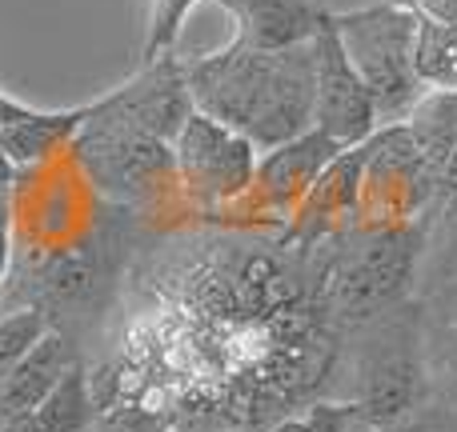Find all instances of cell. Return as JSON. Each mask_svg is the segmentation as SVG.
I'll list each match as a JSON object with an SVG mask.
<instances>
[{"label":"cell","instance_id":"4","mask_svg":"<svg viewBox=\"0 0 457 432\" xmlns=\"http://www.w3.org/2000/svg\"><path fill=\"white\" fill-rule=\"evenodd\" d=\"M309 48H313V128L337 141L341 149L370 141L381 128L378 104L341 48L329 12L321 16V29L313 32Z\"/></svg>","mask_w":457,"mask_h":432},{"label":"cell","instance_id":"20","mask_svg":"<svg viewBox=\"0 0 457 432\" xmlns=\"http://www.w3.org/2000/svg\"><path fill=\"white\" fill-rule=\"evenodd\" d=\"M0 240H8V216H4V200H0Z\"/></svg>","mask_w":457,"mask_h":432},{"label":"cell","instance_id":"9","mask_svg":"<svg viewBox=\"0 0 457 432\" xmlns=\"http://www.w3.org/2000/svg\"><path fill=\"white\" fill-rule=\"evenodd\" d=\"M217 4L237 20V40L257 53L309 45L325 16L317 0H217Z\"/></svg>","mask_w":457,"mask_h":432},{"label":"cell","instance_id":"3","mask_svg":"<svg viewBox=\"0 0 457 432\" xmlns=\"http://www.w3.org/2000/svg\"><path fill=\"white\" fill-rule=\"evenodd\" d=\"M261 149L209 112H189L173 136V176L197 208H221L249 197Z\"/></svg>","mask_w":457,"mask_h":432},{"label":"cell","instance_id":"21","mask_svg":"<svg viewBox=\"0 0 457 432\" xmlns=\"http://www.w3.org/2000/svg\"><path fill=\"white\" fill-rule=\"evenodd\" d=\"M4 268H8V240H0V276H4Z\"/></svg>","mask_w":457,"mask_h":432},{"label":"cell","instance_id":"23","mask_svg":"<svg viewBox=\"0 0 457 432\" xmlns=\"http://www.w3.org/2000/svg\"><path fill=\"white\" fill-rule=\"evenodd\" d=\"M453 96H457V93H453Z\"/></svg>","mask_w":457,"mask_h":432},{"label":"cell","instance_id":"10","mask_svg":"<svg viewBox=\"0 0 457 432\" xmlns=\"http://www.w3.org/2000/svg\"><path fill=\"white\" fill-rule=\"evenodd\" d=\"M69 364H72L69 345H64L56 332H45L40 345L0 380V428L21 420V417H29V412L56 388V380L64 377Z\"/></svg>","mask_w":457,"mask_h":432},{"label":"cell","instance_id":"7","mask_svg":"<svg viewBox=\"0 0 457 432\" xmlns=\"http://www.w3.org/2000/svg\"><path fill=\"white\" fill-rule=\"evenodd\" d=\"M418 260V240L405 228L381 232L341 265L333 281V308L341 316H373L405 292Z\"/></svg>","mask_w":457,"mask_h":432},{"label":"cell","instance_id":"18","mask_svg":"<svg viewBox=\"0 0 457 432\" xmlns=\"http://www.w3.org/2000/svg\"><path fill=\"white\" fill-rule=\"evenodd\" d=\"M410 8H418L421 16L429 20H442V24H457V0H405Z\"/></svg>","mask_w":457,"mask_h":432},{"label":"cell","instance_id":"17","mask_svg":"<svg viewBox=\"0 0 457 432\" xmlns=\"http://www.w3.org/2000/svg\"><path fill=\"white\" fill-rule=\"evenodd\" d=\"M353 417H357L353 404H313V409L281 420L273 432H345Z\"/></svg>","mask_w":457,"mask_h":432},{"label":"cell","instance_id":"11","mask_svg":"<svg viewBox=\"0 0 457 432\" xmlns=\"http://www.w3.org/2000/svg\"><path fill=\"white\" fill-rule=\"evenodd\" d=\"M88 417H93V401H88V377L80 369V361H72L64 369V377L56 380V388L29 412V417L12 420L0 432H85Z\"/></svg>","mask_w":457,"mask_h":432},{"label":"cell","instance_id":"1","mask_svg":"<svg viewBox=\"0 0 457 432\" xmlns=\"http://www.w3.org/2000/svg\"><path fill=\"white\" fill-rule=\"evenodd\" d=\"M193 109L245 133L261 152L313 128V48H257L233 40L221 53L185 64Z\"/></svg>","mask_w":457,"mask_h":432},{"label":"cell","instance_id":"2","mask_svg":"<svg viewBox=\"0 0 457 432\" xmlns=\"http://www.w3.org/2000/svg\"><path fill=\"white\" fill-rule=\"evenodd\" d=\"M345 56L353 61L357 77L373 93L381 125H402L426 88L413 72V32H418V8L405 0H381L370 8L329 12Z\"/></svg>","mask_w":457,"mask_h":432},{"label":"cell","instance_id":"6","mask_svg":"<svg viewBox=\"0 0 457 432\" xmlns=\"http://www.w3.org/2000/svg\"><path fill=\"white\" fill-rule=\"evenodd\" d=\"M88 109L101 120H112L120 128H133V133L173 144V136L181 133V125L193 112V96H189V85H185V64H177V56L145 61V69L129 85H120L117 93H109L104 101L88 104Z\"/></svg>","mask_w":457,"mask_h":432},{"label":"cell","instance_id":"22","mask_svg":"<svg viewBox=\"0 0 457 432\" xmlns=\"http://www.w3.org/2000/svg\"><path fill=\"white\" fill-rule=\"evenodd\" d=\"M450 213H453V216H457V192H453V208H450Z\"/></svg>","mask_w":457,"mask_h":432},{"label":"cell","instance_id":"13","mask_svg":"<svg viewBox=\"0 0 457 432\" xmlns=\"http://www.w3.org/2000/svg\"><path fill=\"white\" fill-rule=\"evenodd\" d=\"M85 125V109L72 112H24L12 125H0V157L12 165H32Z\"/></svg>","mask_w":457,"mask_h":432},{"label":"cell","instance_id":"12","mask_svg":"<svg viewBox=\"0 0 457 432\" xmlns=\"http://www.w3.org/2000/svg\"><path fill=\"white\" fill-rule=\"evenodd\" d=\"M361 176H365L361 144L337 152V160L317 176V184L309 189V197L297 205L301 220H329V216L361 213Z\"/></svg>","mask_w":457,"mask_h":432},{"label":"cell","instance_id":"15","mask_svg":"<svg viewBox=\"0 0 457 432\" xmlns=\"http://www.w3.org/2000/svg\"><path fill=\"white\" fill-rule=\"evenodd\" d=\"M48 332L45 313L37 308H12V313H0V380L40 345V337Z\"/></svg>","mask_w":457,"mask_h":432},{"label":"cell","instance_id":"8","mask_svg":"<svg viewBox=\"0 0 457 432\" xmlns=\"http://www.w3.org/2000/svg\"><path fill=\"white\" fill-rule=\"evenodd\" d=\"M337 152H345L337 141H329L325 133L309 128V133L293 136V141L265 149L257 157V176H253V205L257 208H297L309 197V189L317 184V176L337 160Z\"/></svg>","mask_w":457,"mask_h":432},{"label":"cell","instance_id":"5","mask_svg":"<svg viewBox=\"0 0 457 432\" xmlns=\"http://www.w3.org/2000/svg\"><path fill=\"white\" fill-rule=\"evenodd\" d=\"M77 157L85 160L88 176L112 197H145L153 184L177 181L173 144L93 117L88 104H85V125L77 128Z\"/></svg>","mask_w":457,"mask_h":432},{"label":"cell","instance_id":"19","mask_svg":"<svg viewBox=\"0 0 457 432\" xmlns=\"http://www.w3.org/2000/svg\"><path fill=\"white\" fill-rule=\"evenodd\" d=\"M345 432H381V425H373L370 417H361V412H357V417L345 425Z\"/></svg>","mask_w":457,"mask_h":432},{"label":"cell","instance_id":"14","mask_svg":"<svg viewBox=\"0 0 457 432\" xmlns=\"http://www.w3.org/2000/svg\"><path fill=\"white\" fill-rule=\"evenodd\" d=\"M413 72L426 93H457V24L429 20L418 12Z\"/></svg>","mask_w":457,"mask_h":432},{"label":"cell","instance_id":"16","mask_svg":"<svg viewBox=\"0 0 457 432\" xmlns=\"http://www.w3.org/2000/svg\"><path fill=\"white\" fill-rule=\"evenodd\" d=\"M197 4L201 0H153V29H149V40H145V61L173 56L185 16H189Z\"/></svg>","mask_w":457,"mask_h":432}]
</instances>
